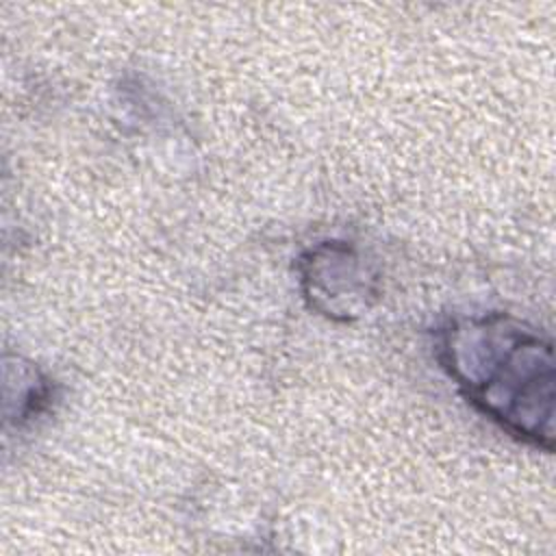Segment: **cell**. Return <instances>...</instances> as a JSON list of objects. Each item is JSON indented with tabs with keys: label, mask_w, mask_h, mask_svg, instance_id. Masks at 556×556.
<instances>
[{
	"label": "cell",
	"mask_w": 556,
	"mask_h": 556,
	"mask_svg": "<svg viewBox=\"0 0 556 556\" xmlns=\"http://www.w3.org/2000/svg\"><path fill=\"white\" fill-rule=\"evenodd\" d=\"M439 358L465 397L502 430L554 447V348L513 315L463 317L441 330Z\"/></svg>",
	"instance_id": "cell-1"
},
{
	"label": "cell",
	"mask_w": 556,
	"mask_h": 556,
	"mask_svg": "<svg viewBox=\"0 0 556 556\" xmlns=\"http://www.w3.org/2000/svg\"><path fill=\"white\" fill-rule=\"evenodd\" d=\"M304 293L328 317L352 319L376 295L374 276L358 252L345 243L326 241L302 258Z\"/></svg>",
	"instance_id": "cell-2"
}]
</instances>
